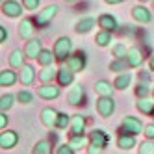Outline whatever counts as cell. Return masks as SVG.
<instances>
[{
  "mask_svg": "<svg viewBox=\"0 0 154 154\" xmlns=\"http://www.w3.org/2000/svg\"><path fill=\"white\" fill-rule=\"evenodd\" d=\"M54 56H56V61H65L71 54H72V41L71 37H58L56 43H54Z\"/></svg>",
  "mask_w": 154,
  "mask_h": 154,
  "instance_id": "cell-1",
  "label": "cell"
},
{
  "mask_svg": "<svg viewBox=\"0 0 154 154\" xmlns=\"http://www.w3.org/2000/svg\"><path fill=\"white\" fill-rule=\"evenodd\" d=\"M97 112H98V115H102V117L113 115V112H115L113 97H109V95H100V97H98L97 98Z\"/></svg>",
  "mask_w": 154,
  "mask_h": 154,
  "instance_id": "cell-2",
  "label": "cell"
},
{
  "mask_svg": "<svg viewBox=\"0 0 154 154\" xmlns=\"http://www.w3.org/2000/svg\"><path fill=\"white\" fill-rule=\"evenodd\" d=\"M117 132H119V136H117V147H119L121 150H130V149H134V145H136V134H130V132H126L123 125L117 128Z\"/></svg>",
  "mask_w": 154,
  "mask_h": 154,
  "instance_id": "cell-3",
  "label": "cell"
},
{
  "mask_svg": "<svg viewBox=\"0 0 154 154\" xmlns=\"http://www.w3.org/2000/svg\"><path fill=\"white\" fill-rule=\"evenodd\" d=\"M56 13H58V6L56 4H52V6H47V8H43L41 11L35 15V24H37V28H45L50 20L56 17Z\"/></svg>",
  "mask_w": 154,
  "mask_h": 154,
  "instance_id": "cell-4",
  "label": "cell"
},
{
  "mask_svg": "<svg viewBox=\"0 0 154 154\" xmlns=\"http://www.w3.org/2000/svg\"><path fill=\"white\" fill-rule=\"evenodd\" d=\"M63 63L67 65L71 71L80 72V71H84V69H85V63H87V60H85V52H82V50L74 52V54H71V56L65 60Z\"/></svg>",
  "mask_w": 154,
  "mask_h": 154,
  "instance_id": "cell-5",
  "label": "cell"
},
{
  "mask_svg": "<svg viewBox=\"0 0 154 154\" xmlns=\"http://www.w3.org/2000/svg\"><path fill=\"white\" fill-rule=\"evenodd\" d=\"M60 91H61V85L58 84H52V82H48V84H43L39 89H37V95L41 97V98H45V100H52V98H58L60 97Z\"/></svg>",
  "mask_w": 154,
  "mask_h": 154,
  "instance_id": "cell-6",
  "label": "cell"
},
{
  "mask_svg": "<svg viewBox=\"0 0 154 154\" xmlns=\"http://www.w3.org/2000/svg\"><path fill=\"white\" fill-rule=\"evenodd\" d=\"M41 50H43V43H41V39H37V37H30V39L26 41V45H24V54H26L28 60H37V56L41 54Z\"/></svg>",
  "mask_w": 154,
  "mask_h": 154,
  "instance_id": "cell-7",
  "label": "cell"
},
{
  "mask_svg": "<svg viewBox=\"0 0 154 154\" xmlns=\"http://www.w3.org/2000/svg\"><path fill=\"white\" fill-rule=\"evenodd\" d=\"M58 115H60L58 109H54V108L47 106V108H43V109H41V123L45 125L47 128H56Z\"/></svg>",
  "mask_w": 154,
  "mask_h": 154,
  "instance_id": "cell-8",
  "label": "cell"
},
{
  "mask_svg": "<svg viewBox=\"0 0 154 154\" xmlns=\"http://www.w3.org/2000/svg\"><path fill=\"white\" fill-rule=\"evenodd\" d=\"M143 60H145V56H143V50H141L139 47H130V48H128L126 61H128V65H130V69L141 67V65H143Z\"/></svg>",
  "mask_w": 154,
  "mask_h": 154,
  "instance_id": "cell-9",
  "label": "cell"
},
{
  "mask_svg": "<svg viewBox=\"0 0 154 154\" xmlns=\"http://www.w3.org/2000/svg\"><path fill=\"white\" fill-rule=\"evenodd\" d=\"M84 97H85V91H84V85L82 84H76L72 85L69 93H67V100L71 106H80L84 102Z\"/></svg>",
  "mask_w": 154,
  "mask_h": 154,
  "instance_id": "cell-10",
  "label": "cell"
},
{
  "mask_svg": "<svg viewBox=\"0 0 154 154\" xmlns=\"http://www.w3.org/2000/svg\"><path fill=\"white\" fill-rule=\"evenodd\" d=\"M35 20L34 19H23L19 23V35L23 37V39H30V37H34V32H35Z\"/></svg>",
  "mask_w": 154,
  "mask_h": 154,
  "instance_id": "cell-11",
  "label": "cell"
},
{
  "mask_svg": "<svg viewBox=\"0 0 154 154\" xmlns=\"http://www.w3.org/2000/svg\"><path fill=\"white\" fill-rule=\"evenodd\" d=\"M132 17H134V20H137V23H141V24H149L150 20H152L150 11H149L145 6H141V2L137 6L132 8Z\"/></svg>",
  "mask_w": 154,
  "mask_h": 154,
  "instance_id": "cell-12",
  "label": "cell"
},
{
  "mask_svg": "<svg viewBox=\"0 0 154 154\" xmlns=\"http://www.w3.org/2000/svg\"><path fill=\"white\" fill-rule=\"evenodd\" d=\"M19 80H20L23 85H32V84H34V80H35V69H34V65L24 63L23 67H20Z\"/></svg>",
  "mask_w": 154,
  "mask_h": 154,
  "instance_id": "cell-13",
  "label": "cell"
},
{
  "mask_svg": "<svg viewBox=\"0 0 154 154\" xmlns=\"http://www.w3.org/2000/svg\"><path fill=\"white\" fill-rule=\"evenodd\" d=\"M19 143V134L13 130H4L2 134H0V147L4 150L6 149H13L15 145Z\"/></svg>",
  "mask_w": 154,
  "mask_h": 154,
  "instance_id": "cell-14",
  "label": "cell"
},
{
  "mask_svg": "<svg viewBox=\"0 0 154 154\" xmlns=\"http://www.w3.org/2000/svg\"><path fill=\"white\" fill-rule=\"evenodd\" d=\"M56 82L61 85V87H67L74 82V71H71L67 65L65 67H60L58 69V76H56Z\"/></svg>",
  "mask_w": 154,
  "mask_h": 154,
  "instance_id": "cell-15",
  "label": "cell"
},
{
  "mask_svg": "<svg viewBox=\"0 0 154 154\" xmlns=\"http://www.w3.org/2000/svg\"><path fill=\"white\" fill-rule=\"evenodd\" d=\"M121 125H123V126H125V130H126V132H130V134H141V130L145 128V126H143V123H141L137 117H132V115L125 117Z\"/></svg>",
  "mask_w": 154,
  "mask_h": 154,
  "instance_id": "cell-16",
  "label": "cell"
},
{
  "mask_svg": "<svg viewBox=\"0 0 154 154\" xmlns=\"http://www.w3.org/2000/svg\"><path fill=\"white\" fill-rule=\"evenodd\" d=\"M23 8L19 2H15V0H6V2L2 4V13L8 15V17H19L20 13H23Z\"/></svg>",
  "mask_w": 154,
  "mask_h": 154,
  "instance_id": "cell-17",
  "label": "cell"
},
{
  "mask_svg": "<svg viewBox=\"0 0 154 154\" xmlns=\"http://www.w3.org/2000/svg\"><path fill=\"white\" fill-rule=\"evenodd\" d=\"M85 117L82 113H74L71 119V134H85Z\"/></svg>",
  "mask_w": 154,
  "mask_h": 154,
  "instance_id": "cell-18",
  "label": "cell"
},
{
  "mask_svg": "<svg viewBox=\"0 0 154 154\" xmlns=\"http://www.w3.org/2000/svg\"><path fill=\"white\" fill-rule=\"evenodd\" d=\"M108 141H109V136L106 134L104 130H100V128H97V130H93L91 134H89V143H95V145H98V147H102V149H106V145H108Z\"/></svg>",
  "mask_w": 154,
  "mask_h": 154,
  "instance_id": "cell-19",
  "label": "cell"
},
{
  "mask_svg": "<svg viewBox=\"0 0 154 154\" xmlns=\"http://www.w3.org/2000/svg\"><path fill=\"white\" fill-rule=\"evenodd\" d=\"M17 80H19V76H17V72L13 71V67H11V69H4V71H0V85H2V87L13 85Z\"/></svg>",
  "mask_w": 154,
  "mask_h": 154,
  "instance_id": "cell-20",
  "label": "cell"
},
{
  "mask_svg": "<svg viewBox=\"0 0 154 154\" xmlns=\"http://www.w3.org/2000/svg\"><path fill=\"white\" fill-rule=\"evenodd\" d=\"M95 24H98V20H95L93 17H85V19H80L78 23H76L74 30H76V34H87V32L93 30Z\"/></svg>",
  "mask_w": 154,
  "mask_h": 154,
  "instance_id": "cell-21",
  "label": "cell"
},
{
  "mask_svg": "<svg viewBox=\"0 0 154 154\" xmlns=\"http://www.w3.org/2000/svg\"><path fill=\"white\" fill-rule=\"evenodd\" d=\"M98 26H100L102 30H109V32H115L117 30V19L113 15H108V13H102L100 17H98Z\"/></svg>",
  "mask_w": 154,
  "mask_h": 154,
  "instance_id": "cell-22",
  "label": "cell"
},
{
  "mask_svg": "<svg viewBox=\"0 0 154 154\" xmlns=\"http://www.w3.org/2000/svg\"><path fill=\"white\" fill-rule=\"evenodd\" d=\"M69 143H71V147L74 149V152H78L82 147L89 145V137H85V134H71L69 136Z\"/></svg>",
  "mask_w": 154,
  "mask_h": 154,
  "instance_id": "cell-23",
  "label": "cell"
},
{
  "mask_svg": "<svg viewBox=\"0 0 154 154\" xmlns=\"http://www.w3.org/2000/svg\"><path fill=\"white\" fill-rule=\"evenodd\" d=\"M56 76H58V69L52 67V65H45V67H41V71H39L41 84H48V82H52L56 78Z\"/></svg>",
  "mask_w": 154,
  "mask_h": 154,
  "instance_id": "cell-24",
  "label": "cell"
},
{
  "mask_svg": "<svg viewBox=\"0 0 154 154\" xmlns=\"http://www.w3.org/2000/svg\"><path fill=\"white\" fill-rule=\"evenodd\" d=\"M24 58H26L24 50L15 48L11 54H9V67H13V69H20V67L24 65Z\"/></svg>",
  "mask_w": 154,
  "mask_h": 154,
  "instance_id": "cell-25",
  "label": "cell"
},
{
  "mask_svg": "<svg viewBox=\"0 0 154 154\" xmlns=\"http://www.w3.org/2000/svg\"><path fill=\"white\" fill-rule=\"evenodd\" d=\"M136 108L139 109L143 115H152V112H154V100H150L149 97H141V98H137Z\"/></svg>",
  "mask_w": 154,
  "mask_h": 154,
  "instance_id": "cell-26",
  "label": "cell"
},
{
  "mask_svg": "<svg viewBox=\"0 0 154 154\" xmlns=\"http://www.w3.org/2000/svg\"><path fill=\"white\" fill-rule=\"evenodd\" d=\"M113 89H115V85H112L108 80H98L95 84V91L98 95H109V97H113Z\"/></svg>",
  "mask_w": 154,
  "mask_h": 154,
  "instance_id": "cell-27",
  "label": "cell"
},
{
  "mask_svg": "<svg viewBox=\"0 0 154 154\" xmlns=\"http://www.w3.org/2000/svg\"><path fill=\"white\" fill-rule=\"evenodd\" d=\"M130 82H132V74L130 72H121L117 78L113 80V85H115V89L123 91V89H126V87L130 85Z\"/></svg>",
  "mask_w": 154,
  "mask_h": 154,
  "instance_id": "cell-28",
  "label": "cell"
},
{
  "mask_svg": "<svg viewBox=\"0 0 154 154\" xmlns=\"http://www.w3.org/2000/svg\"><path fill=\"white\" fill-rule=\"evenodd\" d=\"M54 61H56L54 50H47V48H43V50H41V54L37 56V63L41 65V67H45V65H52Z\"/></svg>",
  "mask_w": 154,
  "mask_h": 154,
  "instance_id": "cell-29",
  "label": "cell"
},
{
  "mask_svg": "<svg viewBox=\"0 0 154 154\" xmlns=\"http://www.w3.org/2000/svg\"><path fill=\"white\" fill-rule=\"evenodd\" d=\"M95 43H97L98 47H108L109 43H112V32L100 28V32H98L97 37H95Z\"/></svg>",
  "mask_w": 154,
  "mask_h": 154,
  "instance_id": "cell-30",
  "label": "cell"
},
{
  "mask_svg": "<svg viewBox=\"0 0 154 154\" xmlns=\"http://www.w3.org/2000/svg\"><path fill=\"white\" fill-rule=\"evenodd\" d=\"M32 152H34V154H50L52 152V143L47 141V139H43V141L35 143L34 149H32Z\"/></svg>",
  "mask_w": 154,
  "mask_h": 154,
  "instance_id": "cell-31",
  "label": "cell"
},
{
  "mask_svg": "<svg viewBox=\"0 0 154 154\" xmlns=\"http://www.w3.org/2000/svg\"><path fill=\"white\" fill-rule=\"evenodd\" d=\"M126 67H130L126 58H115L112 63H109V71H115V72H121V71H126Z\"/></svg>",
  "mask_w": 154,
  "mask_h": 154,
  "instance_id": "cell-32",
  "label": "cell"
},
{
  "mask_svg": "<svg viewBox=\"0 0 154 154\" xmlns=\"http://www.w3.org/2000/svg\"><path fill=\"white\" fill-rule=\"evenodd\" d=\"M13 102H15V97L13 95H2L0 97V109H2V112H8L9 108L13 106Z\"/></svg>",
  "mask_w": 154,
  "mask_h": 154,
  "instance_id": "cell-33",
  "label": "cell"
},
{
  "mask_svg": "<svg viewBox=\"0 0 154 154\" xmlns=\"http://www.w3.org/2000/svg\"><path fill=\"white\" fill-rule=\"evenodd\" d=\"M71 119H72V117H69V113H61V112H60L58 121H56V128L65 130L67 126H71Z\"/></svg>",
  "mask_w": 154,
  "mask_h": 154,
  "instance_id": "cell-34",
  "label": "cell"
},
{
  "mask_svg": "<svg viewBox=\"0 0 154 154\" xmlns=\"http://www.w3.org/2000/svg\"><path fill=\"white\" fill-rule=\"evenodd\" d=\"M149 93H150V89H149V82L139 80V84L136 85V97H137V98H141V97H149Z\"/></svg>",
  "mask_w": 154,
  "mask_h": 154,
  "instance_id": "cell-35",
  "label": "cell"
},
{
  "mask_svg": "<svg viewBox=\"0 0 154 154\" xmlns=\"http://www.w3.org/2000/svg\"><path fill=\"white\" fill-rule=\"evenodd\" d=\"M137 150H139V154H154V141L147 137V141H143Z\"/></svg>",
  "mask_w": 154,
  "mask_h": 154,
  "instance_id": "cell-36",
  "label": "cell"
},
{
  "mask_svg": "<svg viewBox=\"0 0 154 154\" xmlns=\"http://www.w3.org/2000/svg\"><path fill=\"white\" fill-rule=\"evenodd\" d=\"M112 54L115 58H126V54H128V48L123 45V43H117V45L112 47Z\"/></svg>",
  "mask_w": 154,
  "mask_h": 154,
  "instance_id": "cell-37",
  "label": "cell"
},
{
  "mask_svg": "<svg viewBox=\"0 0 154 154\" xmlns=\"http://www.w3.org/2000/svg\"><path fill=\"white\" fill-rule=\"evenodd\" d=\"M17 100H19L20 104H30L32 100H34V95H32L30 91H26V89H20V91L17 93Z\"/></svg>",
  "mask_w": 154,
  "mask_h": 154,
  "instance_id": "cell-38",
  "label": "cell"
},
{
  "mask_svg": "<svg viewBox=\"0 0 154 154\" xmlns=\"http://www.w3.org/2000/svg\"><path fill=\"white\" fill-rule=\"evenodd\" d=\"M23 6L28 9V11H34V9L39 8V0H23Z\"/></svg>",
  "mask_w": 154,
  "mask_h": 154,
  "instance_id": "cell-39",
  "label": "cell"
},
{
  "mask_svg": "<svg viewBox=\"0 0 154 154\" xmlns=\"http://www.w3.org/2000/svg\"><path fill=\"white\" fill-rule=\"evenodd\" d=\"M143 134H145V137H149V139H154V123L145 125V128H143Z\"/></svg>",
  "mask_w": 154,
  "mask_h": 154,
  "instance_id": "cell-40",
  "label": "cell"
},
{
  "mask_svg": "<svg viewBox=\"0 0 154 154\" xmlns=\"http://www.w3.org/2000/svg\"><path fill=\"white\" fill-rule=\"evenodd\" d=\"M58 154H72L74 152V149L71 147V143L67 141V145H61V147H58V150H56Z\"/></svg>",
  "mask_w": 154,
  "mask_h": 154,
  "instance_id": "cell-41",
  "label": "cell"
},
{
  "mask_svg": "<svg viewBox=\"0 0 154 154\" xmlns=\"http://www.w3.org/2000/svg\"><path fill=\"white\" fill-rule=\"evenodd\" d=\"M85 150L89 152V154H100L104 149H102V147H98V145H95V143H89V145L85 147Z\"/></svg>",
  "mask_w": 154,
  "mask_h": 154,
  "instance_id": "cell-42",
  "label": "cell"
},
{
  "mask_svg": "<svg viewBox=\"0 0 154 154\" xmlns=\"http://www.w3.org/2000/svg\"><path fill=\"white\" fill-rule=\"evenodd\" d=\"M6 126H8V115H6V112H2L0 113V128L6 130Z\"/></svg>",
  "mask_w": 154,
  "mask_h": 154,
  "instance_id": "cell-43",
  "label": "cell"
},
{
  "mask_svg": "<svg viewBox=\"0 0 154 154\" xmlns=\"http://www.w3.org/2000/svg\"><path fill=\"white\" fill-rule=\"evenodd\" d=\"M8 41V30L6 26H0V43H6Z\"/></svg>",
  "mask_w": 154,
  "mask_h": 154,
  "instance_id": "cell-44",
  "label": "cell"
},
{
  "mask_svg": "<svg viewBox=\"0 0 154 154\" xmlns=\"http://www.w3.org/2000/svg\"><path fill=\"white\" fill-rule=\"evenodd\" d=\"M139 80H143V82H150V74H149V72L139 71Z\"/></svg>",
  "mask_w": 154,
  "mask_h": 154,
  "instance_id": "cell-45",
  "label": "cell"
},
{
  "mask_svg": "<svg viewBox=\"0 0 154 154\" xmlns=\"http://www.w3.org/2000/svg\"><path fill=\"white\" fill-rule=\"evenodd\" d=\"M149 69H150V72H154V54H152L150 60H149Z\"/></svg>",
  "mask_w": 154,
  "mask_h": 154,
  "instance_id": "cell-46",
  "label": "cell"
},
{
  "mask_svg": "<svg viewBox=\"0 0 154 154\" xmlns=\"http://www.w3.org/2000/svg\"><path fill=\"white\" fill-rule=\"evenodd\" d=\"M106 4H121V2H125V0H104Z\"/></svg>",
  "mask_w": 154,
  "mask_h": 154,
  "instance_id": "cell-47",
  "label": "cell"
},
{
  "mask_svg": "<svg viewBox=\"0 0 154 154\" xmlns=\"http://www.w3.org/2000/svg\"><path fill=\"white\" fill-rule=\"evenodd\" d=\"M65 2H69V4H72V2H76V0H65Z\"/></svg>",
  "mask_w": 154,
  "mask_h": 154,
  "instance_id": "cell-48",
  "label": "cell"
},
{
  "mask_svg": "<svg viewBox=\"0 0 154 154\" xmlns=\"http://www.w3.org/2000/svg\"><path fill=\"white\" fill-rule=\"evenodd\" d=\"M139 2H141V4H145V2H149V0H139Z\"/></svg>",
  "mask_w": 154,
  "mask_h": 154,
  "instance_id": "cell-49",
  "label": "cell"
},
{
  "mask_svg": "<svg viewBox=\"0 0 154 154\" xmlns=\"http://www.w3.org/2000/svg\"><path fill=\"white\" fill-rule=\"evenodd\" d=\"M150 2H152V8H154V0H150Z\"/></svg>",
  "mask_w": 154,
  "mask_h": 154,
  "instance_id": "cell-50",
  "label": "cell"
},
{
  "mask_svg": "<svg viewBox=\"0 0 154 154\" xmlns=\"http://www.w3.org/2000/svg\"><path fill=\"white\" fill-rule=\"evenodd\" d=\"M152 97H154V89H152Z\"/></svg>",
  "mask_w": 154,
  "mask_h": 154,
  "instance_id": "cell-51",
  "label": "cell"
},
{
  "mask_svg": "<svg viewBox=\"0 0 154 154\" xmlns=\"http://www.w3.org/2000/svg\"><path fill=\"white\" fill-rule=\"evenodd\" d=\"M150 117H154V112H152V115H150Z\"/></svg>",
  "mask_w": 154,
  "mask_h": 154,
  "instance_id": "cell-52",
  "label": "cell"
}]
</instances>
